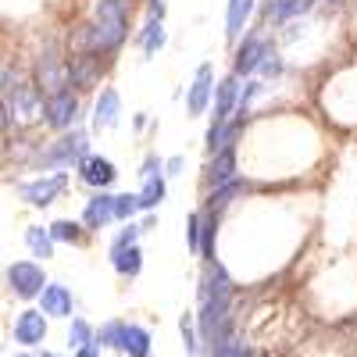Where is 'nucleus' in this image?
I'll return each instance as SVG.
<instances>
[{
    "mask_svg": "<svg viewBox=\"0 0 357 357\" xmlns=\"http://www.w3.org/2000/svg\"><path fill=\"white\" fill-rule=\"evenodd\" d=\"M89 132L79 126L72 132H57L50 139H43L40 154L33 161V172L36 175H50V172H75L82 158H89Z\"/></svg>",
    "mask_w": 357,
    "mask_h": 357,
    "instance_id": "obj_1",
    "label": "nucleus"
},
{
    "mask_svg": "<svg viewBox=\"0 0 357 357\" xmlns=\"http://www.w3.org/2000/svg\"><path fill=\"white\" fill-rule=\"evenodd\" d=\"M129 43V29H118V25H104V22H93L86 18L79 25L68 29V40H65V54H97L104 61H114L118 50Z\"/></svg>",
    "mask_w": 357,
    "mask_h": 357,
    "instance_id": "obj_2",
    "label": "nucleus"
},
{
    "mask_svg": "<svg viewBox=\"0 0 357 357\" xmlns=\"http://www.w3.org/2000/svg\"><path fill=\"white\" fill-rule=\"evenodd\" d=\"M65 47L57 40H47L36 54H33V65H29V79L36 82V89L43 97L50 93H61L68 89V65H65Z\"/></svg>",
    "mask_w": 357,
    "mask_h": 357,
    "instance_id": "obj_3",
    "label": "nucleus"
},
{
    "mask_svg": "<svg viewBox=\"0 0 357 357\" xmlns=\"http://www.w3.org/2000/svg\"><path fill=\"white\" fill-rule=\"evenodd\" d=\"M4 104H8V114H11V129H22V132L43 129V104H47V97L36 89L33 79H25L15 89H8Z\"/></svg>",
    "mask_w": 357,
    "mask_h": 357,
    "instance_id": "obj_4",
    "label": "nucleus"
},
{
    "mask_svg": "<svg viewBox=\"0 0 357 357\" xmlns=\"http://www.w3.org/2000/svg\"><path fill=\"white\" fill-rule=\"evenodd\" d=\"M72 186V172H50V175H33V178H18L15 193L25 207L33 211H47L50 204H57L65 197V190Z\"/></svg>",
    "mask_w": 357,
    "mask_h": 357,
    "instance_id": "obj_5",
    "label": "nucleus"
},
{
    "mask_svg": "<svg viewBox=\"0 0 357 357\" xmlns=\"http://www.w3.org/2000/svg\"><path fill=\"white\" fill-rule=\"evenodd\" d=\"M65 65H68V89H75L79 97H86V93L97 97L104 89L107 72H111V61H104V57H97V54H86V50L68 54Z\"/></svg>",
    "mask_w": 357,
    "mask_h": 357,
    "instance_id": "obj_6",
    "label": "nucleus"
},
{
    "mask_svg": "<svg viewBox=\"0 0 357 357\" xmlns=\"http://www.w3.org/2000/svg\"><path fill=\"white\" fill-rule=\"evenodd\" d=\"M275 47V36L268 33V29H247L243 33V40L232 47V75H240L243 82L247 79H254L257 75V68H261V61H264V54Z\"/></svg>",
    "mask_w": 357,
    "mask_h": 357,
    "instance_id": "obj_7",
    "label": "nucleus"
},
{
    "mask_svg": "<svg viewBox=\"0 0 357 357\" xmlns=\"http://www.w3.org/2000/svg\"><path fill=\"white\" fill-rule=\"evenodd\" d=\"M82 97L75 89H61V93H50L43 104V129L47 132H72L82 126Z\"/></svg>",
    "mask_w": 357,
    "mask_h": 357,
    "instance_id": "obj_8",
    "label": "nucleus"
},
{
    "mask_svg": "<svg viewBox=\"0 0 357 357\" xmlns=\"http://www.w3.org/2000/svg\"><path fill=\"white\" fill-rule=\"evenodd\" d=\"M47 282H50L47 279V268L40 261H11L4 268V286H8V293L15 296V301H22V304L40 301V293H43Z\"/></svg>",
    "mask_w": 357,
    "mask_h": 357,
    "instance_id": "obj_9",
    "label": "nucleus"
},
{
    "mask_svg": "<svg viewBox=\"0 0 357 357\" xmlns=\"http://www.w3.org/2000/svg\"><path fill=\"white\" fill-rule=\"evenodd\" d=\"M318 8V0H261L257 4V22L261 29H286L293 22H304Z\"/></svg>",
    "mask_w": 357,
    "mask_h": 357,
    "instance_id": "obj_10",
    "label": "nucleus"
},
{
    "mask_svg": "<svg viewBox=\"0 0 357 357\" xmlns=\"http://www.w3.org/2000/svg\"><path fill=\"white\" fill-rule=\"evenodd\" d=\"M50 336V318L40 311V307H22L11 321V340L22 347V350H43Z\"/></svg>",
    "mask_w": 357,
    "mask_h": 357,
    "instance_id": "obj_11",
    "label": "nucleus"
},
{
    "mask_svg": "<svg viewBox=\"0 0 357 357\" xmlns=\"http://www.w3.org/2000/svg\"><path fill=\"white\" fill-rule=\"evenodd\" d=\"M215 86H218V75H215V65L204 61L197 65L193 72V82L186 89V118H204L211 111V100H215Z\"/></svg>",
    "mask_w": 357,
    "mask_h": 357,
    "instance_id": "obj_12",
    "label": "nucleus"
},
{
    "mask_svg": "<svg viewBox=\"0 0 357 357\" xmlns=\"http://www.w3.org/2000/svg\"><path fill=\"white\" fill-rule=\"evenodd\" d=\"M211 296H236V279L225 268L222 257L215 261H204L200 264V279H197V304L200 301H211Z\"/></svg>",
    "mask_w": 357,
    "mask_h": 357,
    "instance_id": "obj_13",
    "label": "nucleus"
},
{
    "mask_svg": "<svg viewBox=\"0 0 357 357\" xmlns=\"http://www.w3.org/2000/svg\"><path fill=\"white\" fill-rule=\"evenodd\" d=\"M232 178H240V146H229V151H218L207 158L200 186H204V193H211V190L232 183Z\"/></svg>",
    "mask_w": 357,
    "mask_h": 357,
    "instance_id": "obj_14",
    "label": "nucleus"
},
{
    "mask_svg": "<svg viewBox=\"0 0 357 357\" xmlns=\"http://www.w3.org/2000/svg\"><path fill=\"white\" fill-rule=\"evenodd\" d=\"M75 178H79L89 193H100V190H111V186L118 183V165H114L111 158H104V154H89V158L79 161Z\"/></svg>",
    "mask_w": 357,
    "mask_h": 357,
    "instance_id": "obj_15",
    "label": "nucleus"
},
{
    "mask_svg": "<svg viewBox=\"0 0 357 357\" xmlns=\"http://www.w3.org/2000/svg\"><path fill=\"white\" fill-rule=\"evenodd\" d=\"M240 89H243V79L240 75H222L218 86H215V100H211V126L207 129H222L229 118L236 114V107H240Z\"/></svg>",
    "mask_w": 357,
    "mask_h": 357,
    "instance_id": "obj_16",
    "label": "nucleus"
},
{
    "mask_svg": "<svg viewBox=\"0 0 357 357\" xmlns=\"http://www.w3.org/2000/svg\"><path fill=\"white\" fill-rule=\"evenodd\" d=\"M36 307H40L50 321H72V318H75V293H72V286L50 279V282L43 286V293H40Z\"/></svg>",
    "mask_w": 357,
    "mask_h": 357,
    "instance_id": "obj_17",
    "label": "nucleus"
},
{
    "mask_svg": "<svg viewBox=\"0 0 357 357\" xmlns=\"http://www.w3.org/2000/svg\"><path fill=\"white\" fill-rule=\"evenodd\" d=\"M82 229L89 236H97L104 232L107 225H114V193L111 190H100V193H89L82 200V215H79Z\"/></svg>",
    "mask_w": 357,
    "mask_h": 357,
    "instance_id": "obj_18",
    "label": "nucleus"
},
{
    "mask_svg": "<svg viewBox=\"0 0 357 357\" xmlns=\"http://www.w3.org/2000/svg\"><path fill=\"white\" fill-rule=\"evenodd\" d=\"M122 122V93L114 86H104L93 97V107H89V129L93 132H107Z\"/></svg>",
    "mask_w": 357,
    "mask_h": 357,
    "instance_id": "obj_19",
    "label": "nucleus"
},
{
    "mask_svg": "<svg viewBox=\"0 0 357 357\" xmlns=\"http://www.w3.org/2000/svg\"><path fill=\"white\" fill-rule=\"evenodd\" d=\"M40 146H43V139L36 136V129H33V132L15 129V136L4 139V165H15V168H29V172H33V161H36V154H40Z\"/></svg>",
    "mask_w": 357,
    "mask_h": 357,
    "instance_id": "obj_20",
    "label": "nucleus"
},
{
    "mask_svg": "<svg viewBox=\"0 0 357 357\" xmlns=\"http://www.w3.org/2000/svg\"><path fill=\"white\" fill-rule=\"evenodd\" d=\"M250 190H254V183H250L247 175H240V178H232V183H225V186H218V190H211V193H204V204H200V207L222 218L229 207H232L236 200H243Z\"/></svg>",
    "mask_w": 357,
    "mask_h": 357,
    "instance_id": "obj_21",
    "label": "nucleus"
},
{
    "mask_svg": "<svg viewBox=\"0 0 357 357\" xmlns=\"http://www.w3.org/2000/svg\"><path fill=\"white\" fill-rule=\"evenodd\" d=\"M254 15H257V0H229L225 4V43H229V50L243 40Z\"/></svg>",
    "mask_w": 357,
    "mask_h": 357,
    "instance_id": "obj_22",
    "label": "nucleus"
},
{
    "mask_svg": "<svg viewBox=\"0 0 357 357\" xmlns=\"http://www.w3.org/2000/svg\"><path fill=\"white\" fill-rule=\"evenodd\" d=\"M136 47H139V54H143V61H154V57L168 47V29H165V22H158V18H146L139 29H136Z\"/></svg>",
    "mask_w": 357,
    "mask_h": 357,
    "instance_id": "obj_23",
    "label": "nucleus"
},
{
    "mask_svg": "<svg viewBox=\"0 0 357 357\" xmlns=\"http://www.w3.org/2000/svg\"><path fill=\"white\" fill-rule=\"evenodd\" d=\"M107 264L118 279H139L143 272V247H107Z\"/></svg>",
    "mask_w": 357,
    "mask_h": 357,
    "instance_id": "obj_24",
    "label": "nucleus"
},
{
    "mask_svg": "<svg viewBox=\"0 0 357 357\" xmlns=\"http://www.w3.org/2000/svg\"><path fill=\"white\" fill-rule=\"evenodd\" d=\"M22 240H25V250L33 254V261H40V264H47V261H54V257H57V243H54V236H50V229H47V225H40V222L25 225Z\"/></svg>",
    "mask_w": 357,
    "mask_h": 357,
    "instance_id": "obj_25",
    "label": "nucleus"
},
{
    "mask_svg": "<svg viewBox=\"0 0 357 357\" xmlns=\"http://www.w3.org/2000/svg\"><path fill=\"white\" fill-rule=\"evenodd\" d=\"M118 354L126 357H151L154 343H151V329L139 321H126L122 325V343H118Z\"/></svg>",
    "mask_w": 357,
    "mask_h": 357,
    "instance_id": "obj_26",
    "label": "nucleus"
},
{
    "mask_svg": "<svg viewBox=\"0 0 357 357\" xmlns=\"http://www.w3.org/2000/svg\"><path fill=\"white\" fill-rule=\"evenodd\" d=\"M89 18L104 22V25L129 29V22H132V0H93V11H89Z\"/></svg>",
    "mask_w": 357,
    "mask_h": 357,
    "instance_id": "obj_27",
    "label": "nucleus"
},
{
    "mask_svg": "<svg viewBox=\"0 0 357 357\" xmlns=\"http://www.w3.org/2000/svg\"><path fill=\"white\" fill-rule=\"evenodd\" d=\"M47 229H50V236H54L57 247H61V243H65V247H86V243H89V232H86L82 222H75V218H54Z\"/></svg>",
    "mask_w": 357,
    "mask_h": 357,
    "instance_id": "obj_28",
    "label": "nucleus"
},
{
    "mask_svg": "<svg viewBox=\"0 0 357 357\" xmlns=\"http://www.w3.org/2000/svg\"><path fill=\"white\" fill-rule=\"evenodd\" d=\"M218 225H222V218L200 207V261L218 257Z\"/></svg>",
    "mask_w": 357,
    "mask_h": 357,
    "instance_id": "obj_29",
    "label": "nucleus"
},
{
    "mask_svg": "<svg viewBox=\"0 0 357 357\" xmlns=\"http://www.w3.org/2000/svg\"><path fill=\"white\" fill-rule=\"evenodd\" d=\"M136 197H139V215H146V211H158V207L165 204V197H168V178H165V175H158V178H146V183H139Z\"/></svg>",
    "mask_w": 357,
    "mask_h": 357,
    "instance_id": "obj_30",
    "label": "nucleus"
},
{
    "mask_svg": "<svg viewBox=\"0 0 357 357\" xmlns=\"http://www.w3.org/2000/svg\"><path fill=\"white\" fill-rule=\"evenodd\" d=\"M65 340H68V347H72V350L97 343V325H93V321H86L82 314H75V318L68 321V333H65Z\"/></svg>",
    "mask_w": 357,
    "mask_h": 357,
    "instance_id": "obj_31",
    "label": "nucleus"
},
{
    "mask_svg": "<svg viewBox=\"0 0 357 357\" xmlns=\"http://www.w3.org/2000/svg\"><path fill=\"white\" fill-rule=\"evenodd\" d=\"M286 75V57H282V50H279V43L272 47V50H268L264 54V61H261V68H257V79H264V82H279Z\"/></svg>",
    "mask_w": 357,
    "mask_h": 357,
    "instance_id": "obj_32",
    "label": "nucleus"
},
{
    "mask_svg": "<svg viewBox=\"0 0 357 357\" xmlns=\"http://www.w3.org/2000/svg\"><path fill=\"white\" fill-rule=\"evenodd\" d=\"M178 336H183V347L190 357H204V347H200V333H197V318L186 311L178 314Z\"/></svg>",
    "mask_w": 357,
    "mask_h": 357,
    "instance_id": "obj_33",
    "label": "nucleus"
},
{
    "mask_svg": "<svg viewBox=\"0 0 357 357\" xmlns=\"http://www.w3.org/2000/svg\"><path fill=\"white\" fill-rule=\"evenodd\" d=\"M122 325L126 318H107L97 325V347L100 350H118V343H122Z\"/></svg>",
    "mask_w": 357,
    "mask_h": 357,
    "instance_id": "obj_34",
    "label": "nucleus"
},
{
    "mask_svg": "<svg viewBox=\"0 0 357 357\" xmlns=\"http://www.w3.org/2000/svg\"><path fill=\"white\" fill-rule=\"evenodd\" d=\"M139 215V197L136 193H114V222H136Z\"/></svg>",
    "mask_w": 357,
    "mask_h": 357,
    "instance_id": "obj_35",
    "label": "nucleus"
},
{
    "mask_svg": "<svg viewBox=\"0 0 357 357\" xmlns=\"http://www.w3.org/2000/svg\"><path fill=\"white\" fill-rule=\"evenodd\" d=\"M158 175H165V158H158V151L143 154V161H139V183H146V178H158Z\"/></svg>",
    "mask_w": 357,
    "mask_h": 357,
    "instance_id": "obj_36",
    "label": "nucleus"
},
{
    "mask_svg": "<svg viewBox=\"0 0 357 357\" xmlns=\"http://www.w3.org/2000/svg\"><path fill=\"white\" fill-rule=\"evenodd\" d=\"M186 247H190L193 257H200V207L186 218Z\"/></svg>",
    "mask_w": 357,
    "mask_h": 357,
    "instance_id": "obj_37",
    "label": "nucleus"
},
{
    "mask_svg": "<svg viewBox=\"0 0 357 357\" xmlns=\"http://www.w3.org/2000/svg\"><path fill=\"white\" fill-rule=\"evenodd\" d=\"M139 222H126V229H118L114 232V240H111V247H132V243H139Z\"/></svg>",
    "mask_w": 357,
    "mask_h": 357,
    "instance_id": "obj_38",
    "label": "nucleus"
},
{
    "mask_svg": "<svg viewBox=\"0 0 357 357\" xmlns=\"http://www.w3.org/2000/svg\"><path fill=\"white\" fill-rule=\"evenodd\" d=\"M183 172H186V158L183 154H175V158L165 161V178H178Z\"/></svg>",
    "mask_w": 357,
    "mask_h": 357,
    "instance_id": "obj_39",
    "label": "nucleus"
},
{
    "mask_svg": "<svg viewBox=\"0 0 357 357\" xmlns=\"http://www.w3.org/2000/svg\"><path fill=\"white\" fill-rule=\"evenodd\" d=\"M11 132V114H8V104H4V97H0V139H4Z\"/></svg>",
    "mask_w": 357,
    "mask_h": 357,
    "instance_id": "obj_40",
    "label": "nucleus"
},
{
    "mask_svg": "<svg viewBox=\"0 0 357 357\" xmlns=\"http://www.w3.org/2000/svg\"><path fill=\"white\" fill-rule=\"evenodd\" d=\"M158 229V211H146L143 218H139V232L146 236V232H154Z\"/></svg>",
    "mask_w": 357,
    "mask_h": 357,
    "instance_id": "obj_41",
    "label": "nucleus"
},
{
    "mask_svg": "<svg viewBox=\"0 0 357 357\" xmlns=\"http://www.w3.org/2000/svg\"><path fill=\"white\" fill-rule=\"evenodd\" d=\"M104 350L97 347V343H89V347H79V350H72V357H100Z\"/></svg>",
    "mask_w": 357,
    "mask_h": 357,
    "instance_id": "obj_42",
    "label": "nucleus"
},
{
    "mask_svg": "<svg viewBox=\"0 0 357 357\" xmlns=\"http://www.w3.org/2000/svg\"><path fill=\"white\" fill-rule=\"evenodd\" d=\"M146 122H151V118H146V111H139V114L132 118V126H136V132H143V129H146Z\"/></svg>",
    "mask_w": 357,
    "mask_h": 357,
    "instance_id": "obj_43",
    "label": "nucleus"
},
{
    "mask_svg": "<svg viewBox=\"0 0 357 357\" xmlns=\"http://www.w3.org/2000/svg\"><path fill=\"white\" fill-rule=\"evenodd\" d=\"M236 357H264V354H257L254 347H247V343H243L240 350H236Z\"/></svg>",
    "mask_w": 357,
    "mask_h": 357,
    "instance_id": "obj_44",
    "label": "nucleus"
},
{
    "mask_svg": "<svg viewBox=\"0 0 357 357\" xmlns=\"http://www.w3.org/2000/svg\"><path fill=\"white\" fill-rule=\"evenodd\" d=\"M36 357H65V354H57V350H47V347H43V350H40Z\"/></svg>",
    "mask_w": 357,
    "mask_h": 357,
    "instance_id": "obj_45",
    "label": "nucleus"
},
{
    "mask_svg": "<svg viewBox=\"0 0 357 357\" xmlns=\"http://www.w3.org/2000/svg\"><path fill=\"white\" fill-rule=\"evenodd\" d=\"M0 168H4V139H0Z\"/></svg>",
    "mask_w": 357,
    "mask_h": 357,
    "instance_id": "obj_46",
    "label": "nucleus"
},
{
    "mask_svg": "<svg viewBox=\"0 0 357 357\" xmlns=\"http://www.w3.org/2000/svg\"><path fill=\"white\" fill-rule=\"evenodd\" d=\"M11 357H36V354H29V350H22V354H11Z\"/></svg>",
    "mask_w": 357,
    "mask_h": 357,
    "instance_id": "obj_47",
    "label": "nucleus"
},
{
    "mask_svg": "<svg viewBox=\"0 0 357 357\" xmlns=\"http://www.w3.org/2000/svg\"><path fill=\"white\" fill-rule=\"evenodd\" d=\"M158 4H168V0H158Z\"/></svg>",
    "mask_w": 357,
    "mask_h": 357,
    "instance_id": "obj_48",
    "label": "nucleus"
}]
</instances>
